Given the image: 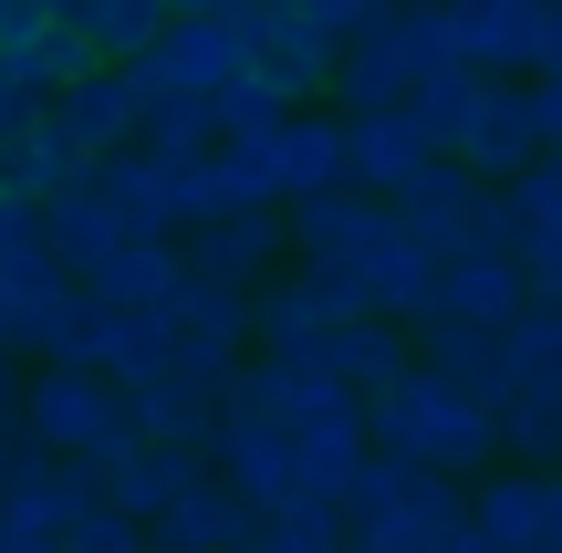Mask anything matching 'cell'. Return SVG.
Returning a JSON list of instances; mask_svg holds the SVG:
<instances>
[{
    "label": "cell",
    "mask_w": 562,
    "mask_h": 553,
    "mask_svg": "<svg viewBox=\"0 0 562 553\" xmlns=\"http://www.w3.org/2000/svg\"><path fill=\"white\" fill-rule=\"evenodd\" d=\"M480 95H490V74H427L417 95H406V115H417L427 157H459V136H469V115H480Z\"/></svg>",
    "instance_id": "1f68e13d"
},
{
    "label": "cell",
    "mask_w": 562,
    "mask_h": 553,
    "mask_svg": "<svg viewBox=\"0 0 562 553\" xmlns=\"http://www.w3.org/2000/svg\"><path fill=\"white\" fill-rule=\"evenodd\" d=\"M53 553H157V543H146V522H136V512H104V501H94V512H83Z\"/></svg>",
    "instance_id": "e575fe53"
},
{
    "label": "cell",
    "mask_w": 562,
    "mask_h": 553,
    "mask_svg": "<svg viewBox=\"0 0 562 553\" xmlns=\"http://www.w3.org/2000/svg\"><path fill=\"white\" fill-rule=\"evenodd\" d=\"M448 32H459V63L469 74H542L552 63V0H448Z\"/></svg>",
    "instance_id": "9c48e42d"
},
{
    "label": "cell",
    "mask_w": 562,
    "mask_h": 553,
    "mask_svg": "<svg viewBox=\"0 0 562 553\" xmlns=\"http://www.w3.org/2000/svg\"><path fill=\"white\" fill-rule=\"evenodd\" d=\"M178 283H188V251L167 241V230H125V241L83 272V292H94L104 313H167V292H178Z\"/></svg>",
    "instance_id": "ac0fdd59"
},
{
    "label": "cell",
    "mask_w": 562,
    "mask_h": 553,
    "mask_svg": "<svg viewBox=\"0 0 562 553\" xmlns=\"http://www.w3.org/2000/svg\"><path fill=\"white\" fill-rule=\"evenodd\" d=\"M250 553H344V512L334 501H281V512H261Z\"/></svg>",
    "instance_id": "d6a6232c"
},
{
    "label": "cell",
    "mask_w": 562,
    "mask_h": 553,
    "mask_svg": "<svg viewBox=\"0 0 562 553\" xmlns=\"http://www.w3.org/2000/svg\"><path fill=\"white\" fill-rule=\"evenodd\" d=\"M344 553H375V543H355V533H344Z\"/></svg>",
    "instance_id": "7bdbcfd3"
},
{
    "label": "cell",
    "mask_w": 562,
    "mask_h": 553,
    "mask_svg": "<svg viewBox=\"0 0 562 553\" xmlns=\"http://www.w3.org/2000/svg\"><path fill=\"white\" fill-rule=\"evenodd\" d=\"M552 313H562V303H552Z\"/></svg>",
    "instance_id": "bcb514c9"
},
{
    "label": "cell",
    "mask_w": 562,
    "mask_h": 553,
    "mask_svg": "<svg viewBox=\"0 0 562 553\" xmlns=\"http://www.w3.org/2000/svg\"><path fill=\"white\" fill-rule=\"evenodd\" d=\"M146 543H157V553H250V543H261V512H250L220 471H199L157 522H146Z\"/></svg>",
    "instance_id": "5bb4252c"
},
{
    "label": "cell",
    "mask_w": 562,
    "mask_h": 553,
    "mask_svg": "<svg viewBox=\"0 0 562 553\" xmlns=\"http://www.w3.org/2000/svg\"><path fill=\"white\" fill-rule=\"evenodd\" d=\"M229 209H281L250 146H199V157H167V241L229 220Z\"/></svg>",
    "instance_id": "30bf717a"
},
{
    "label": "cell",
    "mask_w": 562,
    "mask_h": 553,
    "mask_svg": "<svg viewBox=\"0 0 562 553\" xmlns=\"http://www.w3.org/2000/svg\"><path fill=\"white\" fill-rule=\"evenodd\" d=\"M510 262H521L531 303H562V209H531V220H510Z\"/></svg>",
    "instance_id": "836d02e7"
},
{
    "label": "cell",
    "mask_w": 562,
    "mask_h": 553,
    "mask_svg": "<svg viewBox=\"0 0 562 553\" xmlns=\"http://www.w3.org/2000/svg\"><path fill=\"white\" fill-rule=\"evenodd\" d=\"M385 209H396V230L417 251H438V262H448V251H510V199L490 178H469L459 157H427Z\"/></svg>",
    "instance_id": "3957f363"
},
{
    "label": "cell",
    "mask_w": 562,
    "mask_h": 553,
    "mask_svg": "<svg viewBox=\"0 0 562 553\" xmlns=\"http://www.w3.org/2000/svg\"><path fill=\"white\" fill-rule=\"evenodd\" d=\"M83 512H94V480H83V460H32V471L0 491V533H21V543H63Z\"/></svg>",
    "instance_id": "44dd1931"
},
{
    "label": "cell",
    "mask_w": 562,
    "mask_h": 553,
    "mask_svg": "<svg viewBox=\"0 0 562 553\" xmlns=\"http://www.w3.org/2000/svg\"><path fill=\"white\" fill-rule=\"evenodd\" d=\"M250 157H261V178H271L281 209H292V199H323V188H344V115H334V104H292Z\"/></svg>",
    "instance_id": "7c38bea8"
},
{
    "label": "cell",
    "mask_w": 562,
    "mask_h": 553,
    "mask_svg": "<svg viewBox=\"0 0 562 553\" xmlns=\"http://www.w3.org/2000/svg\"><path fill=\"white\" fill-rule=\"evenodd\" d=\"M94 63H104V53H94V32L53 11V21H42L32 42H21V53H0V84H11L21 104H63V95L83 84V74H94Z\"/></svg>",
    "instance_id": "603a6c76"
},
{
    "label": "cell",
    "mask_w": 562,
    "mask_h": 553,
    "mask_svg": "<svg viewBox=\"0 0 562 553\" xmlns=\"http://www.w3.org/2000/svg\"><path fill=\"white\" fill-rule=\"evenodd\" d=\"M136 146H157V157H199V146H220V115H209V95H178V84H157V74H146Z\"/></svg>",
    "instance_id": "f1b7e54d"
},
{
    "label": "cell",
    "mask_w": 562,
    "mask_h": 553,
    "mask_svg": "<svg viewBox=\"0 0 562 553\" xmlns=\"http://www.w3.org/2000/svg\"><path fill=\"white\" fill-rule=\"evenodd\" d=\"M521 95H531V125H542V146H562V53L542 63V74H521Z\"/></svg>",
    "instance_id": "74e56055"
},
{
    "label": "cell",
    "mask_w": 562,
    "mask_h": 553,
    "mask_svg": "<svg viewBox=\"0 0 562 553\" xmlns=\"http://www.w3.org/2000/svg\"><path fill=\"white\" fill-rule=\"evenodd\" d=\"M32 262H42V209L32 199H0V283L32 272Z\"/></svg>",
    "instance_id": "8d00e7d4"
},
{
    "label": "cell",
    "mask_w": 562,
    "mask_h": 553,
    "mask_svg": "<svg viewBox=\"0 0 562 553\" xmlns=\"http://www.w3.org/2000/svg\"><path fill=\"white\" fill-rule=\"evenodd\" d=\"M406 366H417V334H406V324H375V313H355V324L323 345V376H334V387H355V397L396 387Z\"/></svg>",
    "instance_id": "484cf974"
},
{
    "label": "cell",
    "mask_w": 562,
    "mask_h": 553,
    "mask_svg": "<svg viewBox=\"0 0 562 553\" xmlns=\"http://www.w3.org/2000/svg\"><path fill=\"white\" fill-rule=\"evenodd\" d=\"M167 345H178V376H199V387H229V376L250 366V292L199 283V272H188V283L167 292Z\"/></svg>",
    "instance_id": "ba28073f"
},
{
    "label": "cell",
    "mask_w": 562,
    "mask_h": 553,
    "mask_svg": "<svg viewBox=\"0 0 562 553\" xmlns=\"http://www.w3.org/2000/svg\"><path fill=\"white\" fill-rule=\"evenodd\" d=\"M21 429H32L42 460H94L125 439V397L94 366H32L21 376Z\"/></svg>",
    "instance_id": "8992f818"
},
{
    "label": "cell",
    "mask_w": 562,
    "mask_h": 553,
    "mask_svg": "<svg viewBox=\"0 0 562 553\" xmlns=\"http://www.w3.org/2000/svg\"><path fill=\"white\" fill-rule=\"evenodd\" d=\"M552 53H562V0H552Z\"/></svg>",
    "instance_id": "b9f144b4"
},
{
    "label": "cell",
    "mask_w": 562,
    "mask_h": 553,
    "mask_svg": "<svg viewBox=\"0 0 562 553\" xmlns=\"http://www.w3.org/2000/svg\"><path fill=\"white\" fill-rule=\"evenodd\" d=\"M115 241H125V220L94 199V188H74V199H53V209H42V262H53V272H74V283H83V272H94Z\"/></svg>",
    "instance_id": "4316f807"
},
{
    "label": "cell",
    "mask_w": 562,
    "mask_h": 553,
    "mask_svg": "<svg viewBox=\"0 0 562 553\" xmlns=\"http://www.w3.org/2000/svg\"><path fill=\"white\" fill-rule=\"evenodd\" d=\"M125 429L157 439V450L209 460V439H220V387H199V376H157V387L125 397Z\"/></svg>",
    "instance_id": "cb8c5ba5"
},
{
    "label": "cell",
    "mask_w": 562,
    "mask_h": 553,
    "mask_svg": "<svg viewBox=\"0 0 562 553\" xmlns=\"http://www.w3.org/2000/svg\"><path fill=\"white\" fill-rule=\"evenodd\" d=\"M136 115H146V63H94V74H83L74 95L53 104V125L83 146V157H115V146H136Z\"/></svg>",
    "instance_id": "e0dca14e"
},
{
    "label": "cell",
    "mask_w": 562,
    "mask_h": 553,
    "mask_svg": "<svg viewBox=\"0 0 562 553\" xmlns=\"http://www.w3.org/2000/svg\"><path fill=\"white\" fill-rule=\"evenodd\" d=\"M302 272H313V262H302ZM323 272H334V283H355V303L375 313V324H406V334L427 324V292H438V251H417V241H406L385 199L364 209V230H355V241H344Z\"/></svg>",
    "instance_id": "277c9868"
},
{
    "label": "cell",
    "mask_w": 562,
    "mask_h": 553,
    "mask_svg": "<svg viewBox=\"0 0 562 553\" xmlns=\"http://www.w3.org/2000/svg\"><path fill=\"white\" fill-rule=\"evenodd\" d=\"M199 471H209V460H188V450H157V439H136V429H125L115 450H94V460H83L94 501H104V512H136V522H157V512H167V501H178Z\"/></svg>",
    "instance_id": "4fadbf2b"
},
{
    "label": "cell",
    "mask_w": 562,
    "mask_h": 553,
    "mask_svg": "<svg viewBox=\"0 0 562 553\" xmlns=\"http://www.w3.org/2000/svg\"><path fill=\"white\" fill-rule=\"evenodd\" d=\"M292 104H302L292 84H281V74H261V63H250L240 84H220V95H209V115H220V146H261L271 125L292 115Z\"/></svg>",
    "instance_id": "f546056e"
},
{
    "label": "cell",
    "mask_w": 562,
    "mask_h": 553,
    "mask_svg": "<svg viewBox=\"0 0 562 553\" xmlns=\"http://www.w3.org/2000/svg\"><path fill=\"white\" fill-rule=\"evenodd\" d=\"M417 167H427V136H417V115H406V104H385V115H344V188L396 199Z\"/></svg>",
    "instance_id": "7402d4cb"
},
{
    "label": "cell",
    "mask_w": 562,
    "mask_h": 553,
    "mask_svg": "<svg viewBox=\"0 0 562 553\" xmlns=\"http://www.w3.org/2000/svg\"><path fill=\"white\" fill-rule=\"evenodd\" d=\"M94 199L115 209L125 230H167V157H157V146H115V157H94Z\"/></svg>",
    "instance_id": "83f0119b"
},
{
    "label": "cell",
    "mask_w": 562,
    "mask_h": 553,
    "mask_svg": "<svg viewBox=\"0 0 562 553\" xmlns=\"http://www.w3.org/2000/svg\"><path fill=\"white\" fill-rule=\"evenodd\" d=\"M94 376L115 397L157 387V376H178V345H167V313H104L94 303Z\"/></svg>",
    "instance_id": "d4e9b609"
},
{
    "label": "cell",
    "mask_w": 562,
    "mask_h": 553,
    "mask_svg": "<svg viewBox=\"0 0 562 553\" xmlns=\"http://www.w3.org/2000/svg\"><path fill=\"white\" fill-rule=\"evenodd\" d=\"M521 303H531V283H521L510 251H448V262H438V292H427V324H480V334H501Z\"/></svg>",
    "instance_id": "9a60e30c"
},
{
    "label": "cell",
    "mask_w": 562,
    "mask_h": 553,
    "mask_svg": "<svg viewBox=\"0 0 562 553\" xmlns=\"http://www.w3.org/2000/svg\"><path fill=\"white\" fill-rule=\"evenodd\" d=\"M271 11H281V21H302V32H323V42L344 53V42L375 21V0H271Z\"/></svg>",
    "instance_id": "d590c367"
},
{
    "label": "cell",
    "mask_w": 562,
    "mask_h": 553,
    "mask_svg": "<svg viewBox=\"0 0 562 553\" xmlns=\"http://www.w3.org/2000/svg\"><path fill=\"white\" fill-rule=\"evenodd\" d=\"M188 272L199 283H229V292H261L271 272H292V230H281V209H229V220L188 230Z\"/></svg>",
    "instance_id": "8fae6325"
},
{
    "label": "cell",
    "mask_w": 562,
    "mask_h": 553,
    "mask_svg": "<svg viewBox=\"0 0 562 553\" xmlns=\"http://www.w3.org/2000/svg\"><path fill=\"white\" fill-rule=\"evenodd\" d=\"M469 533H480L490 553H542L552 533V471H480L469 480Z\"/></svg>",
    "instance_id": "d6986e66"
},
{
    "label": "cell",
    "mask_w": 562,
    "mask_h": 553,
    "mask_svg": "<svg viewBox=\"0 0 562 553\" xmlns=\"http://www.w3.org/2000/svg\"><path fill=\"white\" fill-rule=\"evenodd\" d=\"M531 157H542V125H531V95L490 74L480 115H469V136H459V167H469V178H490V188H510V178H521Z\"/></svg>",
    "instance_id": "ffe728a7"
},
{
    "label": "cell",
    "mask_w": 562,
    "mask_h": 553,
    "mask_svg": "<svg viewBox=\"0 0 562 553\" xmlns=\"http://www.w3.org/2000/svg\"><path fill=\"white\" fill-rule=\"evenodd\" d=\"M542 178H552V188H562V146H542Z\"/></svg>",
    "instance_id": "60d3db41"
},
{
    "label": "cell",
    "mask_w": 562,
    "mask_h": 553,
    "mask_svg": "<svg viewBox=\"0 0 562 553\" xmlns=\"http://www.w3.org/2000/svg\"><path fill=\"white\" fill-rule=\"evenodd\" d=\"M355 283H334V272H271L261 292H250V355H271V366H323V345H334L344 324H355Z\"/></svg>",
    "instance_id": "5b68a950"
},
{
    "label": "cell",
    "mask_w": 562,
    "mask_h": 553,
    "mask_svg": "<svg viewBox=\"0 0 562 553\" xmlns=\"http://www.w3.org/2000/svg\"><path fill=\"white\" fill-rule=\"evenodd\" d=\"M364 439H375L385 460H417V471H438V480H480V471H501V418H490L469 387H448L438 366H406L396 387L364 397Z\"/></svg>",
    "instance_id": "6da1fadb"
},
{
    "label": "cell",
    "mask_w": 562,
    "mask_h": 553,
    "mask_svg": "<svg viewBox=\"0 0 562 553\" xmlns=\"http://www.w3.org/2000/svg\"><path fill=\"white\" fill-rule=\"evenodd\" d=\"M375 11H396V0H375Z\"/></svg>",
    "instance_id": "ee69618b"
},
{
    "label": "cell",
    "mask_w": 562,
    "mask_h": 553,
    "mask_svg": "<svg viewBox=\"0 0 562 553\" xmlns=\"http://www.w3.org/2000/svg\"><path fill=\"white\" fill-rule=\"evenodd\" d=\"M344 533L375 543V553H448L469 533V480H438V471H417V460L364 450L355 491H344Z\"/></svg>",
    "instance_id": "7a4b0ae2"
},
{
    "label": "cell",
    "mask_w": 562,
    "mask_h": 553,
    "mask_svg": "<svg viewBox=\"0 0 562 553\" xmlns=\"http://www.w3.org/2000/svg\"><path fill=\"white\" fill-rule=\"evenodd\" d=\"M42 21H53V0H0V53H21Z\"/></svg>",
    "instance_id": "f35d334b"
},
{
    "label": "cell",
    "mask_w": 562,
    "mask_h": 553,
    "mask_svg": "<svg viewBox=\"0 0 562 553\" xmlns=\"http://www.w3.org/2000/svg\"><path fill=\"white\" fill-rule=\"evenodd\" d=\"M63 21H83L104 63H146V53H157V32H167L157 0H63Z\"/></svg>",
    "instance_id": "4dcf8cb0"
},
{
    "label": "cell",
    "mask_w": 562,
    "mask_h": 553,
    "mask_svg": "<svg viewBox=\"0 0 562 553\" xmlns=\"http://www.w3.org/2000/svg\"><path fill=\"white\" fill-rule=\"evenodd\" d=\"M53 11H63V0H53Z\"/></svg>",
    "instance_id": "f6af8a7d"
},
{
    "label": "cell",
    "mask_w": 562,
    "mask_h": 553,
    "mask_svg": "<svg viewBox=\"0 0 562 553\" xmlns=\"http://www.w3.org/2000/svg\"><path fill=\"white\" fill-rule=\"evenodd\" d=\"M209 471H220L229 491L250 501V512H281V501H302L292 429H271V418H220V439H209Z\"/></svg>",
    "instance_id": "2e32d148"
},
{
    "label": "cell",
    "mask_w": 562,
    "mask_h": 553,
    "mask_svg": "<svg viewBox=\"0 0 562 553\" xmlns=\"http://www.w3.org/2000/svg\"><path fill=\"white\" fill-rule=\"evenodd\" d=\"M167 21H199V11H229V0H157Z\"/></svg>",
    "instance_id": "ab89813d"
},
{
    "label": "cell",
    "mask_w": 562,
    "mask_h": 553,
    "mask_svg": "<svg viewBox=\"0 0 562 553\" xmlns=\"http://www.w3.org/2000/svg\"><path fill=\"white\" fill-rule=\"evenodd\" d=\"M261 32H271V0H229V11H199V21H167L146 74L178 84V95H220L261 63Z\"/></svg>",
    "instance_id": "52a82bcc"
}]
</instances>
